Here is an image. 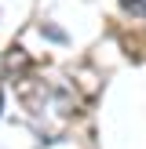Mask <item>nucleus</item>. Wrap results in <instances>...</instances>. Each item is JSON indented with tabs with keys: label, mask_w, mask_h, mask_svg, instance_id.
<instances>
[{
	"label": "nucleus",
	"mask_w": 146,
	"mask_h": 149,
	"mask_svg": "<svg viewBox=\"0 0 146 149\" xmlns=\"http://www.w3.org/2000/svg\"><path fill=\"white\" fill-rule=\"evenodd\" d=\"M18 98H22V106H26L29 113H44V102H48V87H44V80H33V77L18 80Z\"/></svg>",
	"instance_id": "obj_1"
},
{
	"label": "nucleus",
	"mask_w": 146,
	"mask_h": 149,
	"mask_svg": "<svg viewBox=\"0 0 146 149\" xmlns=\"http://www.w3.org/2000/svg\"><path fill=\"white\" fill-rule=\"evenodd\" d=\"M121 7L131 18H146V0H121Z\"/></svg>",
	"instance_id": "obj_2"
},
{
	"label": "nucleus",
	"mask_w": 146,
	"mask_h": 149,
	"mask_svg": "<svg viewBox=\"0 0 146 149\" xmlns=\"http://www.w3.org/2000/svg\"><path fill=\"white\" fill-rule=\"evenodd\" d=\"M0 113H4V91H0Z\"/></svg>",
	"instance_id": "obj_3"
}]
</instances>
